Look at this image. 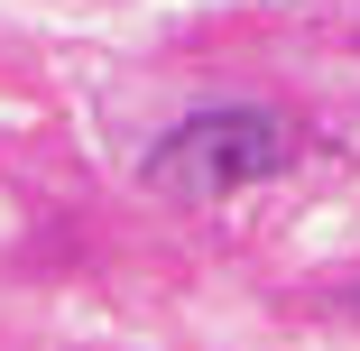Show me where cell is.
I'll return each instance as SVG.
<instances>
[{"label": "cell", "mask_w": 360, "mask_h": 351, "mask_svg": "<svg viewBox=\"0 0 360 351\" xmlns=\"http://www.w3.org/2000/svg\"><path fill=\"white\" fill-rule=\"evenodd\" d=\"M296 120L268 111V102H231V111H194L158 139V158H148V185L167 203H222L277 167H296Z\"/></svg>", "instance_id": "1"}]
</instances>
